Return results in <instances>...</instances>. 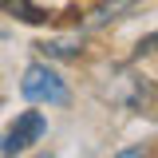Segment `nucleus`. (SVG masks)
I'll list each match as a JSON object with an SVG mask.
<instances>
[{
	"instance_id": "5",
	"label": "nucleus",
	"mask_w": 158,
	"mask_h": 158,
	"mask_svg": "<svg viewBox=\"0 0 158 158\" xmlns=\"http://www.w3.org/2000/svg\"><path fill=\"white\" fill-rule=\"evenodd\" d=\"M0 4H4L8 12H20V20H28V24H44V20H48V12L36 8L32 0H0Z\"/></svg>"
},
{
	"instance_id": "4",
	"label": "nucleus",
	"mask_w": 158,
	"mask_h": 158,
	"mask_svg": "<svg viewBox=\"0 0 158 158\" xmlns=\"http://www.w3.org/2000/svg\"><path fill=\"white\" fill-rule=\"evenodd\" d=\"M138 0H107V4H99L95 12H91V20H87V28H103V24H111V20H118V12H127V8H135Z\"/></svg>"
},
{
	"instance_id": "9",
	"label": "nucleus",
	"mask_w": 158,
	"mask_h": 158,
	"mask_svg": "<svg viewBox=\"0 0 158 158\" xmlns=\"http://www.w3.org/2000/svg\"><path fill=\"white\" fill-rule=\"evenodd\" d=\"M40 158H52V154H40Z\"/></svg>"
},
{
	"instance_id": "7",
	"label": "nucleus",
	"mask_w": 158,
	"mask_h": 158,
	"mask_svg": "<svg viewBox=\"0 0 158 158\" xmlns=\"http://www.w3.org/2000/svg\"><path fill=\"white\" fill-rule=\"evenodd\" d=\"M44 52H52V56H75L71 44H44Z\"/></svg>"
},
{
	"instance_id": "6",
	"label": "nucleus",
	"mask_w": 158,
	"mask_h": 158,
	"mask_svg": "<svg viewBox=\"0 0 158 158\" xmlns=\"http://www.w3.org/2000/svg\"><path fill=\"white\" fill-rule=\"evenodd\" d=\"M150 52H158V32H154V36H146V40H138V48H135V56H138V59L150 56Z\"/></svg>"
},
{
	"instance_id": "2",
	"label": "nucleus",
	"mask_w": 158,
	"mask_h": 158,
	"mask_svg": "<svg viewBox=\"0 0 158 158\" xmlns=\"http://www.w3.org/2000/svg\"><path fill=\"white\" fill-rule=\"evenodd\" d=\"M107 99L127 107V111H142L150 103V83L146 75H131V71H115L111 75V87H107Z\"/></svg>"
},
{
	"instance_id": "1",
	"label": "nucleus",
	"mask_w": 158,
	"mask_h": 158,
	"mask_svg": "<svg viewBox=\"0 0 158 158\" xmlns=\"http://www.w3.org/2000/svg\"><path fill=\"white\" fill-rule=\"evenodd\" d=\"M20 95L28 103H52V107H63L67 103V83L48 67V63H32L24 79H20Z\"/></svg>"
},
{
	"instance_id": "3",
	"label": "nucleus",
	"mask_w": 158,
	"mask_h": 158,
	"mask_svg": "<svg viewBox=\"0 0 158 158\" xmlns=\"http://www.w3.org/2000/svg\"><path fill=\"white\" fill-rule=\"evenodd\" d=\"M44 131H48V118L40 115V111H24V115L12 123L4 150H8V154H16V150H28L32 142H40V135H44Z\"/></svg>"
},
{
	"instance_id": "8",
	"label": "nucleus",
	"mask_w": 158,
	"mask_h": 158,
	"mask_svg": "<svg viewBox=\"0 0 158 158\" xmlns=\"http://www.w3.org/2000/svg\"><path fill=\"white\" fill-rule=\"evenodd\" d=\"M115 158H150V154H142V150H118Z\"/></svg>"
}]
</instances>
